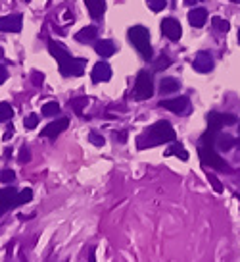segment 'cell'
<instances>
[{
    "instance_id": "1",
    "label": "cell",
    "mask_w": 240,
    "mask_h": 262,
    "mask_svg": "<svg viewBox=\"0 0 240 262\" xmlns=\"http://www.w3.org/2000/svg\"><path fill=\"white\" fill-rule=\"evenodd\" d=\"M48 50H50V54L58 60L62 76L79 77V76H83V74H85V66H87V62H85V60H81V58H73V56L69 54V52H67L66 48H64L60 43L50 41V43H48Z\"/></svg>"
},
{
    "instance_id": "2",
    "label": "cell",
    "mask_w": 240,
    "mask_h": 262,
    "mask_svg": "<svg viewBox=\"0 0 240 262\" xmlns=\"http://www.w3.org/2000/svg\"><path fill=\"white\" fill-rule=\"evenodd\" d=\"M175 137L177 135H175L173 125L169 121H158L137 139V147L139 149H148V147H156V145H162V143L175 141Z\"/></svg>"
},
{
    "instance_id": "3",
    "label": "cell",
    "mask_w": 240,
    "mask_h": 262,
    "mask_svg": "<svg viewBox=\"0 0 240 262\" xmlns=\"http://www.w3.org/2000/svg\"><path fill=\"white\" fill-rule=\"evenodd\" d=\"M129 35V43L139 50L144 60H152V46H150V33L142 25H133L127 31Z\"/></svg>"
},
{
    "instance_id": "4",
    "label": "cell",
    "mask_w": 240,
    "mask_h": 262,
    "mask_svg": "<svg viewBox=\"0 0 240 262\" xmlns=\"http://www.w3.org/2000/svg\"><path fill=\"white\" fill-rule=\"evenodd\" d=\"M198 154H200V160L204 162V166H209V168L219 170V172H225V174H230V172H232V168H230L229 164L225 162V160L213 151V147H204V145H200Z\"/></svg>"
},
{
    "instance_id": "5",
    "label": "cell",
    "mask_w": 240,
    "mask_h": 262,
    "mask_svg": "<svg viewBox=\"0 0 240 262\" xmlns=\"http://www.w3.org/2000/svg\"><path fill=\"white\" fill-rule=\"evenodd\" d=\"M154 95V81L152 76L146 72V70H141L139 76H137V83H135V98L137 100H146Z\"/></svg>"
},
{
    "instance_id": "6",
    "label": "cell",
    "mask_w": 240,
    "mask_h": 262,
    "mask_svg": "<svg viewBox=\"0 0 240 262\" xmlns=\"http://www.w3.org/2000/svg\"><path fill=\"white\" fill-rule=\"evenodd\" d=\"M14 207H20V191L14 187L0 189V214H6Z\"/></svg>"
},
{
    "instance_id": "7",
    "label": "cell",
    "mask_w": 240,
    "mask_h": 262,
    "mask_svg": "<svg viewBox=\"0 0 240 262\" xmlns=\"http://www.w3.org/2000/svg\"><path fill=\"white\" fill-rule=\"evenodd\" d=\"M160 108L171 110L175 114H186L190 110V100L186 97H175V98H165V100H160Z\"/></svg>"
},
{
    "instance_id": "8",
    "label": "cell",
    "mask_w": 240,
    "mask_h": 262,
    "mask_svg": "<svg viewBox=\"0 0 240 262\" xmlns=\"http://www.w3.org/2000/svg\"><path fill=\"white\" fill-rule=\"evenodd\" d=\"M22 14H10L0 18V31L2 33H18L22 31Z\"/></svg>"
},
{
    "instance_id": "9",
    "label": "cell",
    "mask_w": 240,
    "mask_h": 262,
    "mask_svg": "<svg viewBox=\"0 0 240 262\" xmlns=\"http://www.w3.org/2000/svg\"><path fill=\"white\" fill-rule=\"evenodd\" d=\"M162 33L171 41H179L181 35H183V29H181V23L177 22L175 18H165L162 22Z\"/></svg>"
},
{
    "instance_id": "10",
    "label": "cell",
    "mask_w": 240,
    "mask_h": 262,
    "mask_svg": "<svg viewBox=\"0 0 240 262\" xmlns=\"http://www.w3.org/2000/svg\"><path fill=\"white\" fill-rule=\"evenodd\" d=\"M192 68L200 72V74H207V72H211L213 70V58L209 52L206 50H202V52H198L196 58L192 60Z\"/></svg>"
},
{
    "instance_id": "11",
    "label": "cell",
    "mask_w": 240,
    "mask_h": 262,
    "mask_svg": "<svg viewBox=\"0 0 240 262\" xmlns=\"http://www.w3.org/2000/svg\"><path fill=\"white\" fill-rule=\"evenodd\" d=\"M67 125H69V118H58L56 121L48 123V125L41 131V135H43V137H50V139H54V137H58L62 131L67 129Z\"/></svg>"
},
{
    "instance_id": "12",
    "label": "cell",
    "mask_w": 240,
    "mask_h": 262,
    "mask_svg": "<svg viewBox=\"0 0 240 262\" xmlns=\"http://www.w3.org/2000/svg\"><path fill=\"white\" fill-rule=\"evenodd\" d=\"M111 79V68L106 62H98L92 70V81L100 83V81H109Z\"/></svg>"
},
{
    "instance_id": "13",
    "label": "cell",
    "mask_w": 240,
    "mask_h": 262,
    "mask_svg": "<svg viewBox=\"0 0 240 262\" xmlns=\"http://www.w3.org/2000/svg\"><path fill=\"white\" fill-rule=\"evenodd\" d=\"M207 20V10L206 8H192L188 12V22L192 27H202Z\"/></svg>"
},
{
    "instance_id": "14",
    "label": "cell",
    "mask_w": 240,
    "mask_h": 262,
    "mask_svg": "<svg viewBox=\"0 0 240 262\" xmlns=\"http://www.w3.org/2000/svg\"><path fill=\"white\" fill-rule=\"evenodd\" d=\"M234 145H236V139L230 133H219L217 139H215V147H217L219 151H223V153L230 151Z\"/></svg>"
},
{
    "instance_id": "15",
    "label": "cell",
    "mask_w": 240,
    "mask_h": 262,
    "mask_svg": "<svg viewBox=\"0 0 240 262\" xmlns=\"http://www.w3.org/2000/svg\"><path fill=\"white\" fill-rule=\"evenodd\" d=\"M98 37V29L94 27V25H88V27H83L79 33H75V39L79 43H90V41H94Z\"/></svg>"
},
{
    "instance_id": "16",
    "label": "cell",
    "mask_w": 240,
    "mask_h": 262,
    "mask_svg": "<svg viewBox=\"0 0 240 262\" xmlns=\"http://www.w3.org/2000/svg\"><path fill=\"white\" fill-rule=\"evenodd\" d=\"M85 4H87L88 12H90V16H92L94 20L102 18L104 12H106V2H104V0H85Z\"/></svg>"
},
{
    "instance_id": "17",
    "label": "cell",
    "mask_w": 240,
    "mask_h": 262,
    "mask_svg": "<svg viewBox=\"0 0 240 262\" xmlns=\"http://www.w3.org/2000/svg\"><path fill=\"white\" fill-rule=\"evenodd\" d=\"M179 89H181V83H179V79H175V77H164V79L160 81V93H162V95L177 93Z\"/></svg>"
},
{
    "instance_id": "18",
    "label": "cell",
    "mask_w": 240,
    "mask_h": 262,
    "mask_svg": "<svg viewBox=\"0 0 240 262\" xmlns=\"http://www.w3.org/2000/svg\"><path fill=\"white\" fill-rule=\"evenodd\" d=\"M94 50L102 58H109V56L115 54V44H113V41H98L94 44Z\"/></svg>"
},
{
    "instance_id": "19",
    "label": "cell",
    "mask_w": 240,
    "mask_h": 262,
    "mask_svg": "<svg viewBox=\"0 0 240 262\" xmlns=\"http://www.w3.org/2000/svg\"><path fill=\"white\" fill-rule=\"evenodd\" d=\"M207 125H209V129L221 131V127L225 125L223 114H219V112H209V114H207Z\"/></svg>"
},
{
    "instance_id": "20",
    "label": "cell",
    "mask_w": 240,
    "mask_h": 262,
    "mask_svg": "<svg viewBox=\"0 0 240 262\" xmlns=\"http://www.w3.org/2000/svg\"><path fill=\"white\" fill-rule=\"evenodd\" d=\"M165 154H167V156H173L175 154V156H179L181 160H188V153H186L185 147H183L181 143H175L173 147H169V149L165 151Z\"/></svg>"
},
{
    "instance_id": "21",
    "label": "cell",
    "mask_w": 240,
    "mask_h": 262,
    "mask_svg": "<svg viewBox=\"0 0 240 262\" xmlns=\"http://www.w3.org/2000/svg\"><path fill=\"white\" fill-rule=\"evenodd\" d=\"M217 135H219V131L209 129V127H207V131L202 135V145H204V147H215V139H217Z\"/></svg>"
},
{
    "instance_id": "22",
    "label": "cell",
    "mask_w": 240,
    "mask_h": 262,
    "mask_svg": "<svg viewBox=\"0 0 240 262\" xmlns=\"http://www.w3.org/2000/svg\"><path fill=\"white\" fill-rule=\"evenodd\" d=\"M12 116H14V108L8 102H0V123L12 120Z\"/></svg>"
},
{
    "instance_id": "23",
    "label": "cell",
    "mask_w": 240,
    "mask_h": 262,
    "mask_svg": "<svg viewBox=\"0 0 240 262\" xmlns=\"http://www.w3.org/2000/svg\"><path fill=\"white\" fill-rule=\"evenodd\" d=\"M87 102H88L87 97H79V98H75V100H71V102H69V106L73 108L75 114L81 116V114H83V106H87Z\"/></svg>"
},
{
    "instance_id": "24",
    "label": "cell",
    "mask_w": 240,
    "mask_h": 262,
    "mask_svg": "<svg viewBox=\"0 0 240 262\" xmlns=\"http://www.w3.org/2000/svg\"><path fill=\"white\" fill-rule=\"evenodd\" d=\"M211 25H213V27H215L217 31H221V33H227L230 29V23L227 22V20H223V18H217V16L211 20Z\"/></svg>"
},
{
    "instance_id": "25",
    "label": "cell",
    "mask_w": 240,
    "mask_h": 262,
    "mask_svg": "<svg viewBox=\"0 0 240 262\" xmlns=\"http://www.w3.org/2000/svg\"><path fill=\"white\" fill-rule=\"evenodd\" d=\"M60 114V104L58 102H46L43 104V116H56Z\"/></svg>"
},
{
    "instance_id": "26",
    "label": "cell",
    "mask_w": 240,
    "mask_h": 262,
    "mask_svg": "<svg viewBox=\"0 0 240 262\" xmlns=\"http://www.w3.org/2000/svg\"><path fill=\"white\" fill-rule=\"evenodd\" d=\"M171 66V58L169 56H160L156 62H154V72H160V70H165V68H169Z\"/></svg>"
},
{
    "instance_id": "27",
    "label": "cell",
    "mask_w": 240,
    "mask_h": 262,
    "mask_svg": "<svg viewBox=\"0 0 240 262\" xmlns=\"http://www.w3.org/2000/svg\"><path fill=\"white\" fill-rule=\"evenodd\" d=\"M23 125H25V129H35V127L39 125V116H37V114H29V116L23 120Z\"/></svg>"
},
{
    "instance_id": "28",
    "label": "cell",
    "mask_w": 240,
    "mask_h": 262,
    "mask_svg": "<svg viewBox=\"0 0 240 262\" xmlns=\"http://www.w3.org/2000/svg\"><path fill=\"white\" fill-rule=\"evenodd\" d=\"M16 179V172L14 170H2L0 172V183H12Z\"/></svg>"
},
{
    "instance_id": "29",
    "label": "cell",
    "mask_w": 240,
    "mask_h": 262,
    "mask_svg": "<svg viewBox=\"0 0 240 262\" xmlns=\"http://www.w3.org/2000/svg\"><path fill=\"white\" fill-rule=\"evenodd\" d=\"M148 6L152 12H160L167 6V0H148Z\"/></svg>"
},
{
    "instance_id": "30",
    "label": "cell",
    "mask_w": 240,
    "mask_h": 262,
    "mask_svg": "<svg viewBox=\"0 0 240 262\" xmlns=\"http://www.w3.org/2000/svg\"><path fill=\"white\" fill-rule=\"evenodd\" d=\"M88 141L92 143V145H96V147H102L104 143H106V139L100 135V133H96V131H92L90 135H88Z\"/></svg>"
},
{
    "instance_id": "31",
    "label": "cell",
    "mask_w": 240,
    "mask_h": 262,
    "mask_svg": "<svg viewBox=\"0 0 240 262\" xmlns=\"http://www.w3.org/2000/svg\"><path fill=\"white\" fill-rule=\"evenodd\" d=\"M31 199H33V191H31V189H23V191H20V205L29 203Z\"/></svg>"
},
{
    "instance_id": "32",
    "label": "cell",
    "mask_w": 240,
    "mask_h": 262,
    "mask_svg": "<svg viewBox=\"0 0 240 262\" xmlns=\"http://www.w3.org/2000/svg\"><path fill=\"white\" fill-rule=\"evenodd\" d=\"M207 179H209V183H211V185H213V189H215V191H217V193H223V185H221V183H219V179L217 177H215V175H207Z\"/></svg>"
},
{
    "instance_id": "33",
    "label": "cell",
    "mask_w": 240,
    "mask_h": 262,
    "mask_svg": "<svg viewBox=\"0 0 240 262\" xmlns=\"http://www.w3.org/2000/svg\"><path fill=\"white\" fill-rule=\"evenodd\" d=\"M29 160H31V153H29V151L23 147L22 153H20V164H27Z\"/></svg>"
},
{
    "instance_id": "34",
    "label": "cell",
    "mask_w": 240,
    "mask_h": 262,
    "mask_svg": "<svg viewBox=\"0 0 240 262\" xmlns=\"http://www.w3.org/2000/svg\"><path fill=\"white\" fill-rule=\"evenodd\" d=\"M223 121H225V125H234L238 121V118L232 116V114H223Z\"/></svg>"
},
{
    "instance_id": "35",
    "label": "cell",
    "mask_w": 240,
    "mask_h": 262,
    "mask_svg": "<svg viewBox=\"0 0 240 262\" xmlns=\"http://www.w3.org/2000/svg\"><path fill=\"white\" fill-rule=\"evenodd\" d=\"M6 79H8V70H6L4 66H0V85H2Z\"/></svg>"
},
{
    "instance_id": "36",
    "label": "cell",
    "mask_w": 240,
    "mask_h": 262,
    "mask_svg": "<svg viewBox=\"0 0 240 262\" xmlns=\"http://www.w3.org/2000/svg\"><path fill=\"white\" fill-rule=\"evenodd\" d=\"M94 252H96V249H94V247H90V249H88V262H96Z\"/></svg>"
},
{
    "instance_id": "37",
    "label": "cell",
    "mask_w": 240,
    "mask_h": 262,
    "mask_svg": "<svg viewBox=\"0 0 240 262\" xmlns=\"http://www.w3.org/2000/svg\"><path fill=\"white\" fill-rule=\"evenodd\" d=\"M33 81H35V85L43 83V74H35V76H33Z\"/></svg>"
},
{
    "instance_id": "38",
    "label": "cell",
    "mask_w": 240,
    "mask_h": 262,
    "mask_svg": "<svg viewBox=\"0 0 240 262\" xmlns=\"http://www.w3.org/2000/svg\"><path fill=\"white\" fill-rule=\"evenodd\" d=\"M12 135H14V127H12L10 125V129L6 131V133H4V137H2V139H4V141H8V139H10Z\"/></svg>"
},
{
    "instance_id": "39",
    "label": "cell",
    "mask_w": 240,
    "mask_h": 262,
    "mask_svg": "<svg viewBox=\"0 0 240 262\" xmlns=\"http://www.w3.org/2000/svg\"><path fill=\"white\" fill-rule=\"evenodd\" d=\"M198 2H202V0H185V4H188V6H192V4H198Z\"/></svg>"
},
{
    "instance_id": "40",
    "label": "cell",
    "mask_w": 240,
    "mask_h": 262,
    "mask_svg": "<svg viewBox=\"0 0 240 262\" xmlns=\"http://www.w3.org/2000/svg\"><path fill=\"white\" fill-rule=\"evenodd\" d=\"M0 56H4V50H2V46H0Z\"/></svg>"
},
{
    "instance_id": "41",
    "label": "cell",
    "mask_w": 240,
    "mask_h": 262,
    "mask_svg": "<svg viewBox=\"0 0 240 262\" xmlns=\"http://www.w3.org/2000/svg\"><path fill=\"white\" fill-rule=\"evenodd\" d=\"M236 145H238V149H240V137H238V139H236Z\"/></svg>"
},
{
    "instance_id": "42",
    "label": "cell",
    "mask_w": 240,
    "mask_h": 262,
    "mask_svg": "<svg viewBox=\"0 0 240 262\" xmlns=\"http://www.w3.org/2000/svg\"><path fill=\"white\" fill-rule=\"evenodd\" d=\"M236 199H238V203H240V193H236Z\"/></svg>"
},
{
    "instance_id": "43",
    "label": "cell",
    "mask_w": 240,
    "mask_h": 262,
    "mask_svg": "<svg viewBox=\"0 0 240 262\" xmlns=\"http://www.w3.org/2000/svg\"><path fill=\"white\" fill-rule=\"evenodd\" d=\"M232 2H236V4H240V0H232Z\"/></svg>"
},
{
    "instance_id": "44",
    "label": "cell",
    "mask_w": 240,
    "mask_h": 262,
    "mask_svg": "<svg viewBox=\"0 0 240 262\" xmlns=\"http://www.w3.org/2000/svg\"><path fill=\"white\" fill-rule=\"evenodd\" d=\"M238 43H240V29H238Z\"/></svg>"
}]
</instances>
